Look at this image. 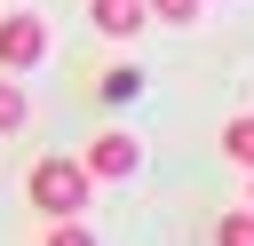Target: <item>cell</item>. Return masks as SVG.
I'll return each mask as SVG.
<instances>
[{
    "label": "cell",
    "mask_w": 254,
    "mask_h": 246,
    "mask_svg": "<svg viewBox=\"0 0 254 246\" xmlns=\"http://www.w3.org/2000/svg\"><path fill=\"white\" fill-rule=\"evenodd\" d=\"M214 246H254V206H230V214H214Z\"/></svg>",
    "instance_id": "9c48e42d"
},
{
    "label": "cell",
    "mask_w": 254,
    "mask_h": 246,
    "mask_svg": "<svg viewBox=\"0 0 254 246\" xmlns=\"http://www.w3.org/2000/svg\"><path fill=\"white\" fill-rule=\"evenodd\" d=\"M238 206H254V167H246V198H238Z\"/></svg>",
    "instance_id": "8fae6325"
},
{
    "label": "cell",
    "mask_w": 254,
    "mask_h": 246,
    "mask_svg": "<svg viewBox=\"0 0 254 246\" xmlns=\"http://www.w3.org/2000/svg\"><path fill=\"white\" fill-rule=\"evenodd\" d=\"M143 16H151V24H167V32H190V24L206 16V0H143Z\"/></svg>",
    "instance_id": "ba28073f"
},
{
    "label": "cell",
    "mask_w": 254,
    "mask_h": 246,
    "mask_svg": "<svg viewBox=\"0 0 254 246\" xmlns=\"http://www.w3.org/2000/svg\"><path fill=\"white\" fill-rule=\"evenodd\" d=\"M214 151L246 175V167H254V111H230V119H222V135H214Z\"/></svg>",
    "instance_id": "5b68a950"
},
{
    "label": "cell",
    "mask_w": 254,
    "mask_h": 246,
    "mask_svg": "<svg viewBox=\"0 0 254 246\" xmlns=\"http://www.w3.org/2000/svg\"><path fill=\"white\" fill-rule=\"evenodd\" d=\"M87 24H95L111 48H127V40H143L151 16H143V0H87Z\"/></svg>",
    "instance_id": "277c9868"
},
{
    "label": "cell",
    "mask_w": 254,
    "mask_h": 246,
    "mask_svg": "<svg viewBox=\"0 0 254 246\" xmlns=\"http://www.w3.org/2000/svg\"><path fill=\"white\" fill-rule=\"evenodd\" d=\"M79 167L95 175V190H103V183H127V175L143 167V135H127V127H103L95 143H79Z\"/></svg>",
    "instance_id": "3957f363"
},
{
    "label": "cell",
    "mask_w": 254,
    "mask_h": 246,
    "mask_svg": "<svg viewBox=\"0 0 254 246\" xmlns=\"http://www.w3.org/2000/svg\"><path fill=\"white\" fill-rule=\"evenodd\" d=\"M48 16L40 8H0V71L8 79H24V71H40L48 63Z\"/></svg>",
    "instance_id": "7a4b0ae2"
},
{
    "label": "cell",
    "mask_w": 254,
    "mask_h": 246,
    "mask_svg": "<svg viewBox=\"0 0 254 246\" xmlns=\"http://www.w3.org/2000/svg\"><path fill=\"white\" fill-rule=\"evenodd\" d=\"M32 246H103V238H95V230H87V214H48V222H40V238H32Z\"/></svg>",
    "instance_id": "8992f818"
},
{
    "label": "cell",
    "mask_w": 254,
    "mask_h": 246,
    "mask_svg": "<svg viewBox=\"0 0 254 246\" xmlns=\"http://www.w3.org/2000/svg\"><path fill=\"white\" fill-rule=\"evenodd\" d=\"M24 127H32V95H24V79L0 71V135H24Z\"/></svg>",
    "instance_id": "52a82bcc"
},
{
    "label": "cell",
    "mask_w": 254,
    "mask_h": 246,
    "mask_svg": "<svg viewBox=\"0 0 254 246\" xmlns=\"http://www.w3.org/2000/svg\"><path fill=\"white\" fill-rule=\"evenodd\" d=\"M135 95H143L135 71H103V103H135Z\"/></svg>",
    "instance_id": "30bf717a"
},
{
    "label": "cell",
    "mask_w": 254,
    "mask_h": 246,
    "mask_svg": "<svg viewBox=\"0 0 254 246\" xmlns=\"http://www.w3.org/2000/svg\"><path fill=\"white\" fill-rule=\"evenodd\" d=\"M24 206L48 222V214H87L95 206V175L79 167V151H48V159H32V175H24Z\"/></svg>",
    "instance_id": "6da1fadb"
}]
</instances>
